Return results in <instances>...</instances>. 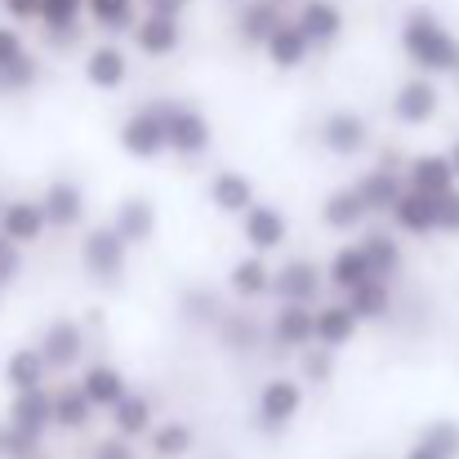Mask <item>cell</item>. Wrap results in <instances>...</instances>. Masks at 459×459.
<instances>
[{
    "label": "cell",
    "instance_id": "cell-52",
    "mask_svg": "<svg viewBox=\"0 0 459 459\" xmlns=\"http://www.w3.org/2000/svg\"><path fill=\"white\" fill-rule=\"evenodd\" d=\"M4 201H9V196H0V210H4Z\"/></svg>",
    "mask_w": 459,
    "mask_h": 459
},
{
    "label": "cell",
    "instance_id": "cell-42",
    "mask_svg": "<svg viewBox=\"0 0 459 459\" xmlns=\"http://www.w3.org/2000/svg\"><path fill=\"white\" fill-rule=\"evenodd\" d=\"M40 442H45V437L22 433L18 424L0 420V459H36L40 455Z\"/></svg>",
    "mask_w": 459,
    "mask_h": 459
},
{
    "label": "cell",
    "instance_id": "cell-35",
    "mask_svg": "<svg viewBox=\"0 0 459 459\" xmlns=\"http://www.w3.org/2000/svg\"><path fill=\"white\" fill-rule=\"evenodd\" d=\"M343 304L352 307L361 321H388V312H393V281L366 277L357 290H348V295H343Z\"/></svg>",
    "mask_w": 459,
    "mask_h": 459
},
{
    "label": "cell",
    "instance_id": "cell-41",
    "mask_svg": "<svg viewBox=\"0 0 459 459\" xmlns=\"http://www.w3.org/2000/svg\"><path fill=\"white\" fill-rule=\"evenodd\" d=\"M420 446H429L442 459H459V424L455 420H429L420 433Z\"/></svg>",
    "mask_w": 459,
    "mask_h": 459
},
{
    "label": "cell",
    "instance_id": "cell-25",
    "mask_svg": "<svg viewBox=\"0 0 459 459\" xmlns=\"http://www.w3.org/2000/svg\"><path fill=\"white\" fill-rule=\"evenodd\" d=\"M45 375H49V361L40 348H13L0 366V384L9 393H31V388H45Z\"/></svg>",
    "mask_w": 459,
    "mask_h": 459
},
{
    "label": "cell",
    "instance_id": "cell-16",
    "mask_svg": "<svg viewBox=\"0 0 459 459\" xmlns=\"http://www.w3.org/2000/svg\"><path fill=\"white\" fill-rule=\"evenodd\" d=\"M388 219L406 237H437V196H429V192H420V187L406 183V192L397 196V205H393Z\"/></svg>",
    "mask_w": 459,
    "mask_h": 459
},
{
    "label": "cell",
    "instance_id": "cell-56",
    "mask_svg": "<svg viewBox=\"0 0 459 459\" xmlns=\"http://www.w3.org/2000/svg\"><path fill=\"white\" fill-rule=\"evenodd\" d=\"M455 81H459V76H455Z\"/></svg>",
    "mask_w": 459,
    "mask_h": 459
},
{
    "label": "cell",
    "instance_id": "cell-27",
    "mask_svg": "<svg viewBox=\"0 0 459 459\" xmlns=\"http://www.w3.org/2000/svg\"><path fill=\"white\" fill-rule=\"evenodd\" d=\"M152 420H156L152 397H148V393H134V388H130V393H126V397H121L112 411H108L112 433H121V437H130V442H134V437H148V433L156 429Z\"/></svg>",
    "mask_w": 459,
    "mask_h": 459
},
{
    "label": "cell",
    "instance_id": "cell-36",
    "mask_svg": "<svg viewBox=\"0 0 459 459\" xmlns=\"http://www.w3.org/2000/svg\"><path fill=\"white\" fill-rule=\"evenodd\" d=\"M85 13L94 18V27L99 31H108V36H126V31H134L139 27V0H85Z\"/></svg>",
    "mask_w": 459,
    "mask_h": 459
},
{
    "label": "cell",
    "instance_id": "cell-8",
    "mask_svg": "<svg viewBox=\"0 0 459 459\" xmlns=\"http://www.w3.org/2000/svg\"><path fill=\"white\" fill-rule=\"evenodd\" d=\"M36 348L45 352L49 370H72V366L90 352V334H85L81 321L58 316V321H49V325L40 330V343H36Z\"/></svg>",
    "mask_w": 459,
    "mask_h": 459
},
{
    "label": "cell",
    "instance_id": "cell-30",
    "mask_svg": "<svg viewBox=\"0 0 459 459\" xmlns=\"http://www.w3.org/2000/svg\"><path fill=\"white\" fill-rule=\"evenodd\" d=\"M286 22L281 4L277 0H241V13H237V36L246 45H268L273 31Z\"/></svg>",
    "mask_w": 459,
    "mask_h": 459
},
{
    "label": "cell",
    "instance_id": "cell-26",
    "mask_svg": "<svg viewBox=\"0 0 459 459\" xmlns=\"http://www.w3.org/2000/svg\"><path fill=\"white\" fill-rule=\"evenodd\" d=\"M130 36H134L139 54H148V58H169V54L183 45V27H178V18L148 13V9H143V18H139V27H134Z\"/></svg>",
    "mask_w": 459,
    "mask_h": 459
},
{
    "label": "cell",
    "instance_id": "cell-34",
    "mask_svg": "<svg viewBox=\"0 0 459 459\" xmlns=\"http://www.w3.org/2000/svg\"><path fill=\"white\" fill-rule=\"evenodd\" d=\"M214 334H219V348H223V352H255V348H259V339H264V325H259L250 312L228 307V312H223V321L214 325Z\"/></svg>",
    "mask_w": 459,
    "mask_h": 459
},
{
    "label": "cell",
    "instance_id": "cell-12",
    "mask_svg": "<svg viewBox=\"0 0 459 459\" xmlns=\"http://www.w3.org/2000/svg\"><path fill=\"white\" fill-rule=\"evenodd\" d=\"M130 246H148L156 237V228H160V214H156V201L152 196H143V192H130V196H121L117 201V210H112V219H108Z\"/></svg>",
    "mask_w": 459,
    "mask_h": 459
},
{
    "label": "cell",
    "instance_id": "cell-6",
    "mask_svg": "<svg viewBox=\"0 0 459 459\" xmlns=\"http://www.w3.org/2000/svg\"><path fill=\"white\" fill-rule=\"evenodd\" d=\"M316 143L330 156H343V160H348V156H361L370 148V121H366L361 112H352V108H334V112L321 117Z\"/></svg>",
    "mask_w": 459,
    "mask_h": 459
},
{
    "label": "cell",
    "instance_id": "cell-53",
    "mask_svg": "<svg viewBox=\"0 0 459 459\" xmlns=\"http://www.w3.org/2000/svg\"><path fill=\"white\" fill-rule=\"evenodd\" d=\"M277 4H286V0H277Z\"/></svg>",
    "mask_w": 459,
    "mask_h": 459
},
{
    "label": "cell",
    "instance_id": "cell-19",
    "mask_svg": "<svg viewBox=\"0 0 459 459\" xmlns=\"http://www.w3.org/2000/svg\"><path fill=\"white\" fill-rule=\"evenodd\" d=\"M255 201H259V192H255L250 174H241V169H214V178H210V205L219 214L241 219Z\"/></svg>",
    "mask_w": 459,
    "mask_h": 459
},
{
    "label": "cell",
    "instance_id": "cell-54",
    "mask_svg": "<svg viewBox=\"0 0 459 459\" xmlns=\"http://www.w3.org/2000/svg\"><path fill=\"white\" fill-rule=\"evenodd\" d=\"M36 459H45V455H36Z\"/></svg>",
    "mask_w": 459,
    "mask_h": 459
},
{
    "label": "cell",
    "instance_id": "cell-21",
    "mask_svg": "<svg viewBox=\"0 0 459 459\" xmlns=\"http://www.w3.org/2000/svg\"><path fill=\"white\" fill-rule=\"evenodd\" d=\"M406 183L420 187V192H429V196H442V192L459 187V174H455V165H451V152L411 156V160H406Z\"/></svg>",
    "mask_w": 459,
    "mask_h": 459
},
{
    "label": "cell",
    "instance_id": "cell-18",
    "mask_svg": "<svg viewBox=\"0 0 459 459\" xmlns=\"http://www.w3.org/2000/svg\"><path fill=\"white\" fill-rule=\"evenodd\" d=\"M9 424H18L22 433L45 437L54 429V388H31V393H9Z\"/></svg>",
    "mask_w": 459,
    "mask_h": 459
},
{
    "label": "cell",
    "instance_id": "cell-55",
    "mask_svg": "<svg viewBox=\"0 0 459 459\" xmlns=\"http://www.w3.org/2000/svg\"><path fill=\"white\" fill-rule=\"evenodd\" d=\"M0 241H4V237H0Z\"/></svg>",
    "mask_w": 459,
    "mask_h": 459
},
{
    "label": "cell",
    "instance_id": "cell-37",
    "mask_svg": "<svg viewBox=\"0 0 459 459\" xmlns=\"http://www.w3.org/2000/svg\"><path fill=\"white\" fill-rule=\"evenodd\" d=\"M148 442H152V459H187L196 446V433L183 420H165L148 433Z\"/></svg>",
    "mask_w": 459,
    "mask_h": 459
},
{
    "label": "cell",
    "instance_id": "cell-46",
    "mask_svg": "<svg viewBox=\"0 0 459 459\" xmlns=\"http://www.w3.org/2000/svg\"><path fill=\"white\" fill-rule=\"evenodd\" d=\"M22 54H27V40H22V31H18V27H9V22H0V67L18 63Z\"/></svg>",
    "mask_w": 459,
    "mask_h": 459
},
{
    "label": "cell",
    "instance_id": "cell-24",
    "mask_svg": "<svg viewBox=\"0 0 459 459\" xmlns=\"http://www.w3.org/2000/svg\"><path fill=\"white\" fill-rule=\"evenodd\" d=\"M366 219H370V210H366V201H361V192H357L352 183H348V187H334V192L321 201V223H325L330 232H361Z\"/></svg>",
    "mask_w": 459,
    "mask_h": 459
},
{
    "label": "cell",
    "instance_id": "cell-15",
    "mask_svg": "<svg viewBox=\"0 0 459 459\" xmlns=\"http://www.w3.org/2000/svg\"><path fill=\"white\" fill-rule=\"evenodd\" d=\"M352 187L361 192V201H366V210H370V214H393L397 196L406 192V169H397V165L379 160V165H370Z\"/></svg>",
    "mask_w": 459,
    "mask_h": 459
},
{
    "label": "cell",
    "instance_id": "cell-40",
    "mask_svg": "<svg viewBox=\"0 0 459 459\" xmlns=\"http://www.w3.org/2000/svg\"><path fill=\"white\" fill-rule=\"evenodd\" d=\"M178 307H183V316L192 321V325H219L223 321V312H228V304L214 295V290H205V286H192V290H183V299H178Z\"/></svg>",
    "mask_w": 459,
    "mask_h": 459
},
{
    "label": "cell",
    "instance_id": "cell-10",
    "mask_svg": "<svg viewBox=\"0 0 459 459\" xmlns=\"http://www.w3.org/2000/svg\"><path fill=\"white\" fill-rule=\"evenodd\" d=\"M241 237H246V246H250V250L273 255V250H281V246L290 241V219H286L277 205L255 201V205L241 214Z\"/></svg>",
    "mask_w": 459,
    "mask_h": 459
},
{
    "label": "cell",
    "instance_id": "cell-43",
    "mask_svg": "<svg viewBox=\"0 0 459 459\" xmlns=\"http://www.w3.org/2000/svg\"><path fill=\"white\" fill-rule=\"evenodd\" d=\"M4 72V85H9V94H27L36 81H40V58L27 49L18 63H9V67H0Z\"/></svg>",
    "mask_w": 459,
    "mask_h": 459
},
{
    "label": "cell",
    "instance_id": "cell-28",
    "mask_svg": "<svg viewBox=\"0 0 459 459\" xmlns=\"http://www.w3.org/2000/svg\"><path fill=\"white\" fill-rule=\"evenodd\" d=\"M81 388H85V397H90L99 411H112V406L130 393V379H126L121 366H112V361H94V366L81 370Z\"/></svg>",
    "mask_w": 459,
    "mask_h": 459
},
{
    "label": "cell",
    "instance_id": "cell-32",
    "mask_svg": "<svg viewBox=\"0 0 459 459\" xmlns=\"http://www.w3.org/2000/svg\"><path fill=\"white\" fill-rule=\"evenodd\" d=\"M295 22L307 31L312 45H334L343 36V9L334 0H304L299 13H295Z\"/></svg>",
    "mask_w": 459,
    "mask_h": 459
},
{
    "label": "cell",
    "instance_id": "cell-51",
    "mask_svg": "<svg viewBox=\"0 0 459 459\" xmlns=\"http://www.w3.org/2000/svg\"><path fill=\"white\" fill-rule=\"evenodd\" d=\"M4 94H9V85H4V72H0V99H4Z\"/></svg>",
    "mask_w": 459,
    "mask_h": 459
},
{
    "label": "cell",
    "instance_id": "cell-33",
    "mask_svg": "<svg viewBox=\"0 0 459 459\" xmlns=\"http://www.w3.org/2000/svg\"><path fill=\"white\" fill-rule=\"evenodd\" d=\"M366 277H370V264H366V255H361L357 241H352V246H339V250L330 255V264H325V286L339 290V295L357 290Z\"/></svg>",
    "mask_w": 459,
    "mask_h": 459
},
{
    "label": "cell",
    "instance_id": "cell-1",
    "mask_svg": "<svg viewBox=\"0 0 459 459\" xmlns=\"http://www.w3.org/2000/svg\"><path fill=\"white\" fill-rule=\"evenodd\" d=\"M402 54L424 76H459V36L433 9H411L402 18Z\"/></svg>",
    "mask_w": 459,
    "mask_h": 459
},
{
    "label": "cell",
    "instance_id": "cell-20",
    "mask_svg": "<svg viewBox=\"0 0 459 459\" xmlns=\"http://www.w3.org/2000/svg\"><path fill=\"white\" fill-rule=\"evenodd\" d=\"M273 277H277V268H273L259 250H250L246 259L232 264V273H228V290H232L241 304H255V299L273 295Z\"/></svg>",
    "mask_w": 459,
    "mask_h": 459
},
{
    "label": "cell",
    "instance_id": "cell-17",
    "mask_svg": "<svg viewBox=\"0 0 459 459\" xmlns=\"http://www.w3.org/2000/svg\"><path fill=\"white\" fill-rule=\"evenodd\" d=\"M81 72H85V81H90L99 94H117V90L130 81V58H126L121 45L108 40V45H94V49L85 54Z\"/></svg>",
    "mask_w": 459,
    "mask_h": 459
},
{
    "label": "cell",
    "instance_id": "cell-4",
    "mask_svg": "<svg viewBox=\"0 0 459 459\" xmlns=\"http://www.w3.org/2000/svg\"><path fill=\"white\" fill-rule=\"evenodd\" d=\"M117 143L121 152L134 156V160H156V156L169 152V126H165V103H143L134 108L121 130H117Z\"/></svg>",
    "mask_w": 459,
    "mask_h": 459
},
{
    "label": "cell",
    "instance_id": "cell-5",
    "mask_svg": "<svg viewBox=\"0 0 459 459\" xmlns=\"http://www.w3.org/2000/svg\"><path fill=\"white\" fill-rule=\"evenodd\" d=\"M165 126H169V152L183 156V160L205 156L210 143H214L210 117L201 108H192V103H165Z\"/></svg>",
    "mask_w": 459,
    "mask_h": 459
},
{
    "label": "cell",
    "instance_id": "cell-45",
    "mask_svg": "<svg viewBox=\"0 0 459 459\" xmlns=\"http://www.w3.org/2000/svg\"><path fill=\"white\" fill-rule=\"evenodd\" d=\"M18 277H22V246L0 241V290H4V286H13Z\"/></svg>",
    "mask_w": 459,
    "mask_h": 459
},
{
    "label": "cell",
    "instance_id": "cell-3",
    "mask_svg": "<svg viewBox=\"0 0 459 459\" xmlns=\"http://www.w3.org/2000/svg\"><path fill=\"white\" fill-rule=\"evenodd\" d=\"M307 402V384L299 375H273L264 388H259V402H255V424L264 433H281L290 429L299 415H304Z\"/></svg>",
    "mask_w": 459,
    "mask_h": 459
},
{
    "label": "cell",
    "instance_id": "cell-47",
    "mask_svg": "<svg viewBox=\"0 0 459 459\" xmlns=\"http://www.w3.org/2000/svg\"><path fill=\"white\" fill-rule=\"evenodd\" d=\"M90 459H139V451H134V442H130V437L112 433V437H103V442L94 446V455Z\"/></svg>",
    "mask_w": 459,
    "mask_h": 459
},
{
    "label": "cell",
    "instance_id": "cell-7",
    "mask_svg": "<svg viewBox=\"0 0 459 459\" xmlns=\"http://www.w3.org/2000/svg\"><path fill=\"white\" fill-rule=\"evenodd\" d=\"M437 112H442V90H437L433 76L420 72V76H411V81L397 85V94H393V117H397V126L420 130V126H429Z\"/></svg>",
    "mask_w": 459,
    "mask_h": 459
},
{
    "label": "cell",
    "instance_id": "cell-44",
    "mask_svg": "<svg viewBox=\"0 0 459 459\" xmlns=\"http://www.w3.org/2000/svg\"><path fill=\"white\" fill-rule=\"evenodd\" d=\"M437 232L442 237H459V187L437 196Z\"/></svg>",
    "mask_w": 459,
    "mask_h": 459
},
{
    "label": "cell",
    "instance_id": "cell-31",
    "mask_svg": "<svg viewBox=\"0 0 459 459\" xmlns=\"http://www.w3.org/2000/svg\"><path fill=\"white\" fill-rule=\"evenodd\" d=\"M94 411H99V406L85 397L81 379L54 388V429H63V433H85V429L94 424Z\"/></svg>",
    "mask_w": 459,
    "mask_h": 459
},
{
    "label": "cell",
    "instance_id": "cell-14",
    "mask_svg": "<svg viewBox=\"0 0 459 459\" xmlns=\"http://www.w3.org/2000/svg\"><path fill=\"white\" fill-rule=\"evenodd\" d=\"M321 290H325V268H316L312 259H290L273 277V295L281 304H316Z\"/></svg>",
    "mask_w": 459,
    "mask_h": 459
},
{
    "label": "cell",
    "instance_id": "cell-29",
    "mask_svg": "<svg viewBox=\"0 0 459 459\" xmlns=\"http://www.w3.org/2000/svg\"><path fill=\"white\" fill-rule=\"evenodd\" d=\"M357 330H361V316L343 304V299L316 304V343H325V348L339 352V348H348V343L357 339Z\"/></svg>",
    "mask_w": 459,
    "mask_h": 459
},
{
    "label": "cell",
    "instance_id": "cell-38",
    "mask_svg": "<svg viewBox=\"0 0 459 459\" xmlns=\"http://www.w3.org/2000/svg\"><path fill=\"white\" fill-rule=\"evenodd\" d=\"M85 0H40V27L54 36V45H67L81 27Z\"/></svg>",
    "mask_w": 459,
    "mask_h": 459
},
{
    "label": "cell",
    "instance_id": "cell-50",
    "mask_svg": "<svg viewBox=\"0 0 459 459\" xmlns=\"http://www.w3.org/2000/svg\"><path fill=\"white\" fill-rule=\"evenodd\" d=\"M451 165H455V174H459V139L451 143Z\"/></svg>",
    "mask_w": 459,
    "mask_h": 459
},
{
    "label": "cell",
    "instance_id": "cell-13",
    "mask_svg": "<svg viewBox=\"0 0 459 459\" xmlns=\"http://www.w3.org/2000/svg\"><path fill=\"white\" fill-rule=\"evenodd\" d=\"M40 205H45L49 228H58V232L81 228V219H85V210H90V205H85V187L72 183V178H49L45 192H40Z\"/></svg>",
    "mask_w": 459,
    "mask_h": 459
},
{
    "label": "cell",
    "instance_id": "cell-39",
    "mask_svg": "<svg viewBox=\"0 0 459 459\" xmlns=\"http://www.w3.org/2000/svg\"><path fill=\"white\" fill-rule=\"evenodd\" d=\"M295 370H299V379L312 384V388H330V379H334V370H339L334 348H325V343H307L304 352H295Z\"/></svg>",
    "mask_w": 459,
    "mask_h": 459
},
{
    "label": "cell",
    "instance_id": "cell-22",
    "mask_svg": "<svg viewBox=\"0 0 459 459\" xmlns=\"http://www.w3.org/2000/svg\"><path fill=\"white\" fill-rule=\"evenodd\" d=\"M357 246H361V255H366V264H370V277H379V281H393V277L402 273V264H406L402 241H397L388 228H366V232L357 237Z\"/></svg>",
    "mask_w": 459,
    "mask_h": 459
},
{
    "label": "cell",
    "instance_id": "cell-9",
    "mask_svg": "<svg viewBox=\"0 0 459 459\" xmlns=\"http://www.w3.org/2000/svg\"><path fill=\"white\" fill-rule=\"evenodd\" d=\"M268 339L281 352H304L307 343H316V304H277Z\"/></svg>",
    "mask_w": 459,
    "mask_h": 459
},
{
    "label": "cell",
    "instance_id": "cell-23",
    "mask_svg": "<svg viewBox=\"0 0 459 459\" xmlns=\"http://www.w3.org/2000/svg\"><path fill=\"white\" fill-rule=\"evenodd\" d=\"M312 49H316V45L307 40V31L295 22V18H286V22L273 31V40L264 45V54H268V63H273L277 72H299Z\"/></svg>",
    "mask_w": 459,
    "mask_h": 459
},
{
    "label": "cell",
    "instance_id": "cell-11",
    "mask_svg": "<svg viewBox=\"0 0 459 459\" xmlns=\"http://www.w3.org/2000/svg\"><path fill=\"white\" fill-rule=\"evenodd\" d=\"M45 228H49V219H45L40 201H31V196H9L4 201V210H0V237L4 241L27 250V246H36L45 237Z\"/></svg>",
    "mask_w": 459,
    "mask_h": 459
},
{
    "label": "cell",
    "instance_id": "cell-2",
    "mask_svg": "<svg viewBox=\"0 0 459 459\" xmlns=\"http://www.w3.org/2000/svg\"><path fill=\"white\" fill-rule=\"evenodd\" d=\"M130 241L112 228V223H94L85 237H81V268L90 273V281L99 286H121L126 281V268H130Z\"/></svg>",
    "mask_w": 459,
    "mask_h": 459
},
{
    "label": "cell",
    "instance_id": "cell-49",
    "mask_svg": "<svg viewBox=\"0 0 459 459\" xmlns=\"http://www.w3.org/2000/svg\"><path fill=\"white\" fill-rule=\"evenodd\" d=\"M187 4H192V0H143L148 13H165V18H183Z\"/></svg>",
    "mask_w": 459,
    "mask_h": 459
},
{
    "label": "cell",
    "instance_id": "cell-48",
    "mask_svg": "<svg viewBox=\"0 0 459 459\" xmlns=\"http://www.w3.org/2000/svg\"><path fill=\"white\" fill-rule=\"evenodd\" d=\"M0 4H4V13H9V18H18V22L40 18V0H0Z\"/></svg>",
    "mask_w": 459,
    "mask_h": 459
}]
</instances>
